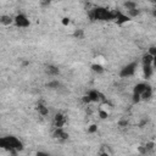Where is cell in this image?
Listing matches in <instances>:
<instances>
[{"label":"cell","mask_w":156,"mask_h":156,"mask_svg":"<svg viewBox=\"0 0 156 156\" xmlns=\"http://www.w3.org/2000/svg\"><path fill=\"white\" fill-rule=\"evenodd\" d=\"M0 149H4L12 155H16L23 149V143L15 135L0 136Z\"/></svg>","instance_id":"1"},{"label":"cell","mask_w":156,"mask_h":156,"mask_svg":"<svg viewBox=\"0 0 156 156\" xmlns=\"http://www.w3.org/2000/svg\"><path fill=\"white\" fill-rule=\"evenodd\" d=\"M88 16L91 21H113L116 16V10L111 11V10H107L106 7L98 6V7L91 9Z\"/></svg>","instance_id":"2"},{"label":"cell","mask_w":156,"mask_h":156,"mask_svg":"<svg viewBox=\"0 0 156 156\" xmlns=\"http://www.w3.org/2000/svg\"><path fill=\"white\" fill-rule=\"evenodd\" d=\"M136 68H138V61H132L127 65H124L121 69H119V77L121 78H129V77H133L136 72Z\"/></svg>","instance_id":"3"},{"label":"cell","mask_w":156,"mask_h":156,"mask_svg":"<svg viewBox=\"0 0 156 156\" xmlns=\"http://www.w3.org/2000/svg\"><path fill=\"white\" fill-rule=\"evenodd\" d=\"M13 24L17 28H28L30 26V20L28 18L26 13L20 12L13 17Z\"/></svg>","instance_id":"4"},{"label":"cell","mask_w":156,"mask_h":156,"mask_svg":"<svg viewBox=\"0 0 156 156\" xmlns=\"http://www.w3.org/2000/svg\"><path fill=\"white\" fill-rule=\"evenodd\" d=\"M147 87H149V84L145 83V82H140V83H136V84H135V87L133 88V102H134V104H138V102L141 101V100H140V95L143 94V91H144Z\"/></svg>","instance_id":"5"},{"label":"cell","mask_w":156,"mask_h":156,"mask_svg":"<svg viewBox=\"0 0 156 156\" xmlns=\"http://www.w3.org/2000/svg\"><path fill=\"white\" fill-rule=\"evenodd\" d=\"M85 95L88 96V99H89L90 104H96V102L99 104V102H101V101H104V100H105L104 95H102L98 89H90Z\"/></svg>","instance_id":"6"},{"label":"cell","mask_w":156,"mask_h":156,"mask_svg":"<svg viewBox=\"0 0 156 156\" xmlns=\"http://www.w3.org/2000/svg\"><path fill=\"white\" fill-rule=\"evenodd\" d=\"M113 21L116 22L117 26L122 27V26L129 23V22L132 21V18H130L127 13H124V12H122V11H119V10H116V16H115V20H113Z\"/></svg>","instance_id":"7"},{"label":"cell","mask_w":156,"mask_h":156,"mask_svg":"<svg viewBox=\"0 0 156 156\" xmlns=\"http://www.w3.org/2000/svg\"><path fill=\"white\" fill-rule=\"evenodd\" d=\"M52 136H54V139H56V140H58V141H65V140H67L68 139V133L63 129V127H55V129H54V132H52Z\"/></svg>","instance_id":"8"},{"label":"cell","mask_w":156,"mask_h":156,"mask_svg":"<svg viewBox=\"0 0 156 156\" xmlns=\"http://www.w3.org/2000/svg\"><path fill=\"white\" fill-rule=\"evenodd\" d=\"M44 72H45V74H46L48 77H50V78H55V77H57V76L60 74V68H58L57 66L50 63V65H46V66H45Z\"/></svg>","instance_id":"9"},{"label":"cell","mask_w":156,"mask_h":156,"mask_svg":"<svg viewBox=\"0 0 156 156\" xmlns=\"http://www.w3.org/2000/svg\"><path fill=\"white\" fill-rule=\"evenodd\" d=\"M67 122V118L66 116L62 113V112H57L54 117V126L55 127H63Z\"/></svg>","instance_id":"10"},{"label":"cell","mask_w":156,"mask_h":156,"mask_svg":"<svg viewBox=\"0 0 156 156\" xmlns=\"http://www.w3.org/2000/svg\"><path fill=\"white\" fill-rule=\"evenodd\" d=\"M154 67H155V63H143V73L146 79H149L152 76Z\"/></svg>","instance_id":"11"},{"label":"cell","mask_w":156,"mask_h":156,"mask_svg":"<svg viewBox=\"0 0 156 156\" xmlns=\"http://www.w3.org/2000/svg\"><path fill=\"white\" fill-rule=\"evenodd\" d=\"M0 24L4 27H9L13 24V17L10 15H1L0 16Z\"/></svg>","instance_id":"12"},{"label":"cell","mask_w":156,"mask_h":156,"mask_svg":"<svg viewBox=\"0 0 156 156\" xmlns=\"http://www.w3.org/2000/svg\"><path fill=\"white\" fill-rule=\"evenodd\" d=\"M152 94H154V90H152V88L149 85V87L143 91V94L140 95V100H141V101H147V100H150V99L152 98Z\"/></svg>","instance_id":"13"},{"label":"cell","mask_w":156,"mask_h":156,"mask_svg":"<svg viewBox=\"0 0 156 156\" xmlns=\"http://www.w3.org/2000/svg\"><path fill=\"white\" fill-rule=\"evenodd\" d=\"M37 111H38V113H39L40 116H43V117H46V116L49 115V107H48L44 102H39V104L37 105Z\"/></svg>","instance_id":"14"},{"label":"cell","mask_w":156,"mask_h":156,"mask_svg":"<svg viewBox=\"0 0 156 156\" xmlns=\"http://www.w3.org/2000/svg\"><path fill=\"white\" fill-rule=\"evenodd\" d=\"M46 88H49L51 90H58L61 88V82L58 79H51L46 83Z\"/></svg>","instance_id":"15"},{"label":"cell","mask_w":156,"mask_h":156,"mask_svg":"<svg viewBox=\"0 0 156 156\" xmlns=\"http://www.w3.org/2000/svg\"><path fill=\"white\" fill-rule=\"evenodd\" d=\"M90 68H91V71H93L94 73H98V74H102V73L105 72L104 66L100 65V63H93V65L90 66Z\"/></svg>","instance_id":"16"},{"label":"cell","mask_w":156,"mask_h":156,"mask_svg":"<svg viewBox=\"0 0 156 156\" xmlns=\"http://www.w3.org/2000/svg\"><path fill=\"white\" fill-rule=\"evenodd\" d=\"M123 7H124V10L129 11V10L136 9V7H138V4H136L135 1H133V0H127V1L123 2Z\"/></svg>","instance_id":"17"},{"label":"cell","mask_w":156,"mask_h":156,"mask_svg":"<svg viewBox=\"0 0 156 156\" xmlns=\"http://www.w3.org/2000/svg\"><path fill=\"white\" fill-rule=\"evenodd\" d=\"M73 37H74L76 39H83V38H84V30L80 29V28L74 29V32H73Z\"/></svg>","instance_id":"18"},{"label":"cell","mask_w":156,"mask_h":156,"mask_svg":"<svg viewBox=\"0 0 156 156\" xmlns=\"http://www.w3.org/2000/svg\"><path fill=\"white\" fill-rule=\"evenodd\" d=\"M127 15L130 17V18H134V17H136V16H139L140 15V10L136 7V9H133V10H129V11H127Z\"/></svg>","instance_id":"19"},{"label":"cell","mask_w":156,"mask_h":156,"mask_svg":"<svg viewBox=\"0 0 156 156\" xmlns=\"http://www.w3.org/2000/svg\"><path fill=\"white\" fill-rule=\"evenodd\" d=\"M52 4V0H39V5L41 9H48Z\"/></svg>","instance_id":"20"},{"label":"cell","mask_w":156,"mask_h":156,"mask_svg":"<svg viewBox=\"0 0 156 156\" xmlns=\"http://www.w3.org/2000/svg\"><path fill=\"white\" fill-rule=\"evenodd\" d=\"M98 132V126L95 124V123H93V124H90L89 127H88V133L89 134H94V133H96Z\"/></svg>","instance_id":"21"},{"label":"cell","mask_w":156,"mask_h":156,"mask_svg":"<svg viewBox=\"0 0 156 156\" xmlns=\"http://www.w3.org/2000/svg\"><path fill=\"white\" fill-rule=\"evenodd\" d=\"M117 124H118V127H119V128H126V127L128 126V121H127L126 118H121V119L118 121V123H117Z\"/></svg>","instance_id":"22"},{"label":"cell","mask_w":156,"mask_h":156,"mask_svg":"<svg viewBox=\"0 0 156 156\" xmlns=\"http://www.w3.org/2000/svg\"><path fill=\"white\" fill-rule=\"evenodd\" d=\"M146 52H149L150 55H152V56H155L156 57V48L155 46H150L149 49H147V51Z\"/></svg>","instance_id":"23"},{"label":"cell","mask_w":156,"mask_h":156,"mask_svg":"<svg viewBox=\"0 0 156 156\" xmlns=\"http://www.w3.org/2000/svg\"><path fill=\"white\" fill-rule=\"evenodd\" d=\"M61 23H62V26L67 27V26L69 24V18H68V17H63V18L61 20Z\"/></svg>","instance_id":"24"},{"label":"cell","mask_w":156,"mask_h":156,"mask_svg":"<svg viewBox=\"0 0 156 156\" xmlns=\"http://www.w3.org/2000/svg\"><path fill=\"white\" fill-rule=\"evenodd\" d=\"M37 155H48V152H43V151H38Z\"/></svg>","instance_id":"25"}]
</instances>
